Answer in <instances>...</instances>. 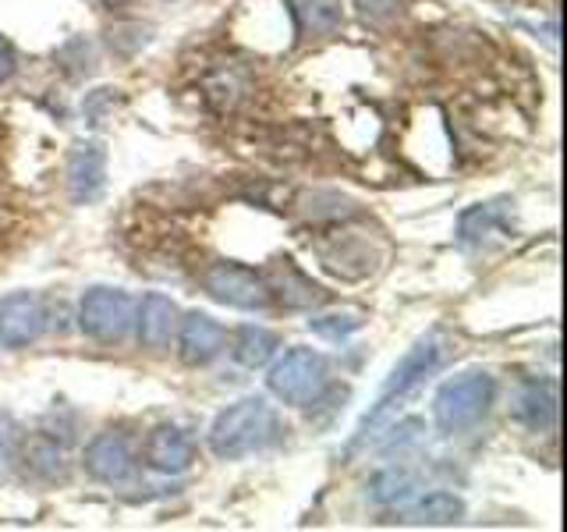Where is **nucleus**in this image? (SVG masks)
Instances as JSON below:
<instances>
[{
	"mask_svg": "<svg viewBox=\"0 0 567 532\" xmlns=\"http://www.w3.org/2000/svg\"><path fill=\"white\" fill-rule=\"evenodd\" d=\"M280 419L266 398H241L227 405L209 426V451L224 461L259 454L280 440Z\"/></svg>",
	"mask_w": 567,
	"mask_h": 532,
	"instance_id": "obj_1",
	"label": "nucleus"
},
{
	"mask_svg": "<svg viewBox=\"0 0 567 532\" xmlns=\"http://www.w3.org/2000/svg\"><path fill=\"white\" fill-rule=\"evenodd\" d=\"M447 355H451V337L443 334V330H430L425 337H419V341L404 351V359L390 369V377L380 390V398H377V408L362 419L359 426V437H354V448L365 440V433L372 430L377 422H383L390 412H394V405H401L404 398H412L415 390L425 383V377H433V372L447 362Z\"/></svg>",
	"mask_w": 567,
	"mask_h": 532,
	"instance_id": "obj_2",
	"label": "nucleus"
},
{
	"mask_svg": "<svg viewBox=\"0 0 567 532\" xmlns=\"http://www.w3.org/2000/svg\"><path fill=\"white\" fill-rule=\"evenodd\" d=\"M496 401V380L486 369H465L457 377L443 380L433 398V419L447 437L468 433L489 416Z\"/></svg>",
	"mask_w": 567,
	"mask_h": 532,
	"instance_id": "obj_3",
	"label": "nucleus"
},
{
	"mask_svg": "<svg viewBox=\"0 0 567 532\" xmlns=\"http://www.w3.org/2000/svg\"><path fill=\"white\" fill-rule=\"evenodd\" d=\"M266 387H270L274 398H280L284 405H295V408H309L316 401H323L327 387H330L327 355H319L312 348H288L270 366Z\"/></svg>",
	"mask_w": 567,
	"mask_h": 532,
	"instance_id": "obj_4",
	"label": "nucleus"
},
{
	"mask_svg": "<svg viewBox=\"0 0 567 532\" xmlns=\"http://www.w3.org/2000/svg\"><path fill=\"white\" fill-rule=\"evenodd\" d=\"M138 298L121 288H89L79 301V327L100 345H124L135 334Z\"/></svg>",
	"mask_w": 567,
	"mask_h": 532,
	"instance_id": "obj_5",
	"label": "nucleus"
},
{
	"mask_svg": "<svg viewBox=\"0 0 567 532\" xmlns=\"http://www.w3.org/2000/svg\"><path fill=\"white\" fill-rule=\"evenodd\" d=\"M203 288L213 301L230 309H245V313H262L274 306V295L266 288V277L256 274L252 266L241 263H213L209 270L203 274Z\"/></svg>",
	"mask_w": 567,
	"mask_h": 532,
	"instance_id": "obj_6",
	"label": "nucleus"
},
{
	"mask_svg": "<svg viewBox=\"0 0 567 532\" xmlns=\"http://www.w3.org/2000/svg\"><path fill=\"white\" fill-rule=\"evenodd\" d=\"M47 330V301L35 291H11L0 298V345L29 348Z\"/></svg>",
	"mask_w": 567,
	"mask_h": 532,
	"instance_id": "obj_7",
	"label": "nucleus"
},
{
	"mask_svg": "<svg viewBox=\"0 0 567 532\" xmlns=\"http://www.w3.org/2000/svg\"><path fill=\"white\" fill-rule=\"evenodd\" d=\"M82 466L85 472L96 479V483H106V487H121L128 483L135 475V448L132 440L117 433V430H103L89 440V448L82 454Z\"/></svg>",
	"mask_w": 567,
	"mask_h": 532,
	"instance_id": "obj_8",
	"label": "nucleus"
},
{
	"mask_svg": "<svg viewBox=\"0 0 567 532\" xmlns=\"http://www.w3.org/2000/svg\"><path fill=\"white\" fill-rule=\"evenodd\" d=\"M142 461L159 475H185L195 466V440L174 422H159L142 443Z\"/></svg>",
	"mask_w": 567,
	"mask_h": 532,
	"instance_id": "obj_9",
	"label": "nucleus"
},
{
	"mask_svg": "<svg viewBox=\"0 0 567 532\" xmlns=\"http://www.w3.org/2000/svg\"><path fill=\"white\" fill-rule=\"evenodd\" d=\"M224 348L227 330L209 313H185L177 319V355H182L185 366H209L213 359H220Z\"/></svg>",
	"mask_w": 567,
	"mask_h": 532,
	"instance_id": "obj_10",
	"label": "nucleus"
},
{
	"mask_svg": "<svg viewBox=\"0 0 567 532\" xmlns=\"http://www.w3.org/2000/svg\"><path fill=\"white\" fill-rule=\"evenodd\" d=\"M68 192L79 206L96 203L103 188H106V150L100 142H79L75 150L68 153Z\"/></svg>",
	"mask_w": 567,
	"mask_h": 532,
	"instance_id": "obj_11",
	"label": "nucleus"
},
{
	"mask_svg": "<svg viewBox=\"0 0 567 532\" xmlns=\"http://www.w3.org/2000/svg\"><path fill=\"white\" fill-rule=\"evenodd\" d=\"M177 306L167 295H146L138 301V316H135V334H138V345L150 348V351H167L174 334H177Z\"/></svg>",
	"mask_w": 567,
	"mask_h": 532,
	"instance_id": "obj_12",
	"label": "nucleus"
},
{
	"mask_svg": "<svg viewBox=\"0 0 567 532\" xmlns=\"http://www.w3.org/2000/svg\"><path fill=\"white\" fill-rule=\"evenodd\" d=\"M262 277H266V288H270V295L288 309H312V306H323V301H327V291L301 274L291 259H277L270 266V274H262Z\"/></svg>",
	"mask_w": 567,
	"mask_h": 532,
	"instance_id": "obj_13",
	"label": "nucleus"
},
{
	"mask_svg": "<svg viewBox=\"0 0 567 532\" xmlns=\"http://www.w3.org/2000/svg\"><path fill=\"white\" fill-rule=\"evenodd\" d=\"M288 8L298 35H306V40L333 35L344 22V0H288Z\"/></svg>",
	"mask_w": 567,
	"mask_h": 532,
	"instance_id": "obj_14",
	"label": "nucleus"
},
{
	"mask_svg": "<svg viewBox=\"0 0 567 532\" xmlns=\"http://www.w3.org/2000/svg\"><path fill=\"white\" fill-rule=\"evenodd\" d=\"M528 430H554L557 422V383L554 380H532L522 387L518 408H514Z\"/></svg>",
	"mask_w": 567,
	"mask_h": 532,
	"instance_id": "obj_15",
	"label": "nucleus"
},
{
	"mask_svg": "<svg viewBox=\"0 0 567 532\" xmlns=\"http://www.w3.org/2000/svg\"><path fill=\"white\" fill-rule=\"evenodd\" d=\"M404 522H415V525H454L465 519V501L447 490H433L419 497L412 508L401 511Z\"/></svg>",
	"mask_w": 567,
	"mask_h": 532,
	"instance_id": "obj_16",
	"label": "nucleus"
},
{
	"mask_svg": "<svg viewBox=\"0 0 567 532\" xmlns=\"http://www.w3.org/2000/svg\"><path fill=\"white\" fill-rule=\"evenodd\" d=\"M280 348V337L274 330H266V327H256V324H248L235 334V362L245 366V369H259L266 366L277 355Z\"/></svg>",
	"mask_w": 567,
	"mask_h": 532,
	"instance_id": "obj_17",
	"label": "nucleus"
},
{
	"mask_svg": "<svg viewBox=\"0 0 567 532\" xmlns=\"http://www.w3.org/2000/svg\"><path fill=\"white\" fill-rule=\"evenodd\" d=\"M496 231H507V221L496 203L472 206L468 213H461V224H457L461 245H483V242H489V235H496Z\"/></svg>",
	"mask_w": 567,
	"mask_h": 532,
	"instance_id": "obj_18",
	"label": "nucleus"
},
{
	"mask_svg": "<svg viewBox=\"0 0 567 532\" xmlns=\"http://www.w3.org/2000/svg\"><path fill=\"white\" fill-rule=\"evenodd\" d=\"M365 327V316L354 313V309H344V313H323V316H312L309 319V330L316 337H323V341H344L354 330Z\"/></svg>",
	"mask_w": 567,
	"mask_h": 532,
	"instance_id": "obj_19",
	"label": "nucleus"
},
{
	"mask_svg": "<svg viewBox=\"0 0 567 532\" xmlns=\"http://www.w3.org/2000/svg\"><path fill=\"white\" fill-rule=\"evenodd\" d=\"M25 472L40 479H64V451L50 440H32L25 451Z\"/></svg>",
	"mask_w": 567,
	"mask_h": 532,
	"instance_id": "obj_20",
	"label": "nucleus"
},
{
	"mask_svg": "<svg viewBox=\"0 0 567 532\" xmlns=\"http://www.w3.org/2000/svg\"><path fill=\"white\" fill-rule=\"evenodd\" d=\"M412 497V475L398 472V469H386L372 479V501L380 504H394V501H408Z\"/></svg>",
	"mask_w": 567,
	"mask_h": 532,
	"instance_id": "obj_21",
	"label": "nucleus"
},
{
	"mask_svg": "<svg viewBox=\"0 0 567 532\" xmlns=\"http://www.w3.org/2000/svg\"><path fill=\"white\" fill-rule=\"evenodd\" d=\"M401 8L404 0H354V11H359L362 25L369 29H386L401 14Z\"/></svg>",
	"mask_w": 567,
	"mask_h": 532,
	"instance_id": "obj_22",
	"label": "nucleus"
},
{
	"mask_svg": "<svg viewBox=\"0 0 567 532\" xmlns=\"http://www.w3.org/2000/svg\"><path fill=\"white\" fill-rule=\"evenodd\" d=\"M14 71H18V53L11 47L8 35H0V85L11 82L14 79Z\"/></svg>",
	"mask_w": 567,
	"mask_h": 532,
	"instance_id": "obj_23",
	"label": "nucleus"
},
{
	"mask_svg": "<svg viewBox=\"0 0 567 532\" xmlns=\"http://www.w3.org/2000/svg\"><path fill=\"white\" fill-rule=\"evenodd\" d=\"M11 466H14V451H11V440L0 433V483L8 479V472H11Z\"/></svg>",
	"mask_w": 567,
	"mask_h": 532,
	"instance_id": "obj_24",
	"label": "nucleus"
},
{
	"mask_svg": "<svg viewBox=\"0 0 567 532\" xmlns=\"http://www.w3.org/2000/svg\"><path fill=\"white\" fill-rule=\"evenodd\" d=\"M106 4H124V0H106Z\"/></svg>",
	"mask_w": 567,
	"mask_h": 532,
	"instance_id": "obj_25",
	"label": "nucleus"
}]
</instances>
